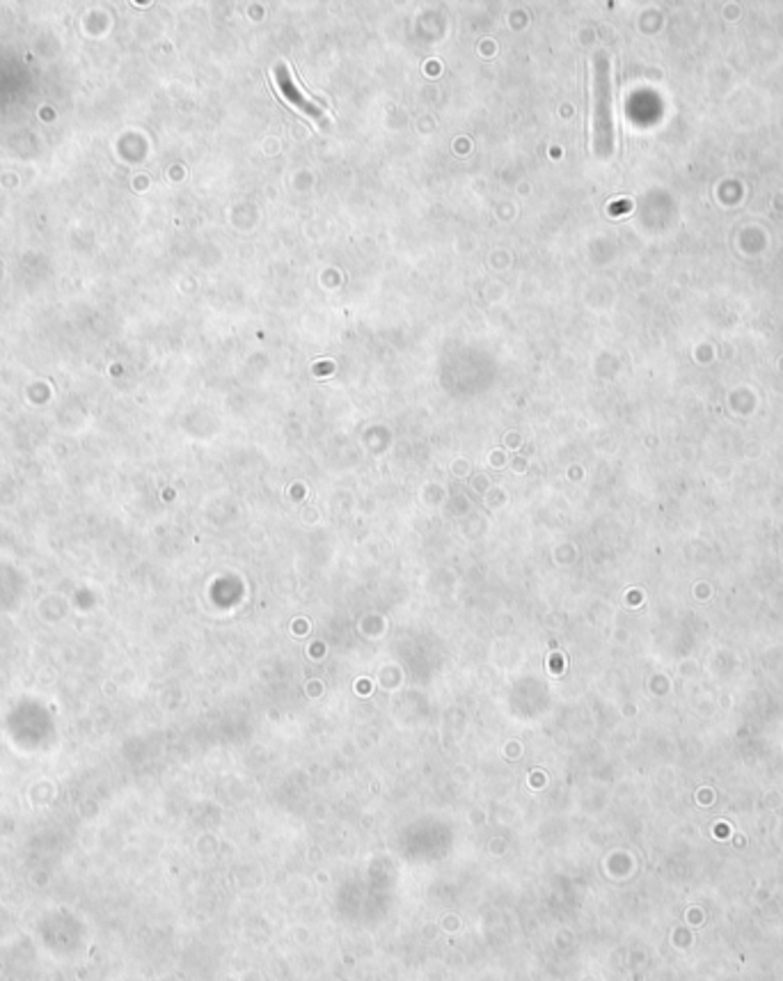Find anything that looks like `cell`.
I'll return each instance as SVG.
<instances>
[{
  "instance_id": "cell-2",
  "label": "cell",
  "mask_w": 783,
  "mask_h": 981,
  "mask_svg": "<svg viewBox=\"0 0 783 981\" xmlns=\"http://www.w3.org/2000/svg\"><path fill=\"white\" fill-rule=\"evenodd\" d=\"M273 76H276V83H278V90L282 93V97H284L291 106L298 108V110H303V113H307L309 118H315V120H321V122L328 120L323 106L317 104V101H311V99L301 90V87H298L296 81H294V76H291V72H289V66H286V64H278L276 70H273Z\"/></svg>"
},
{
  "instance_id": "cell-1",
  "label": "cell",
  "mask_w": 783,
  "mask_h": 981,
  "mask_svg": "<svg viewBox=\"0 0 783 981\" xmlns=\"http://www.w3.org/2000/svg\"><path fill=\"white\" fill-rule=\"evenodd\" d=\"M594 147L598 156L614 152L612 72L605 53H598L594 60Z\"/></svg>"
}]
</instances>
